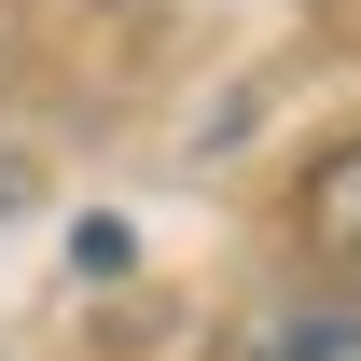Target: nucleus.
<instances>
[{"label": "nucleus", "mask_w": 361, "mask_h": 361, "mask_svg": "<svg viewBox=\"0 0 361 361\" xmlns=\"http://www.w3.org/2000/svg\"><path fill=\"white\" fill-rule=\"evenodd\" d=\"M292 223H306V250H319V264H361V139H334V153L306 167Z\"/></svg>", "instance_id": "obj_2"}, {"label": "nucleus", "mask_w": 361, "mask_h": 361, "mask_svg": "<svg viewBox=\"0 0 361 361\" xmlns=\"http://www.w3.org/2000/svg\"><path fill=\"white\" fill-rule=\"evenodd\" d=\"M223 361H361V292H278L223 334Z\"/></svg>", "instance_id": "obj_1"}]
</instances>
